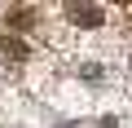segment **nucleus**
I'll return each mask as SVG.
<instances>
[{
    "mask_svg": "<svg viewBox=\"0 0 132 128\" xmlns=\"http://www.w3.org/2000/svg\"><path fill=\"white\" fill-rule=\"evenodd\" d=\"M71 18H75L79 27H97V22H101V9H71Z\"/></svg>",
    "mask_w": 132,
    "mask_h": 128,
    "instance_id": "f257e3e1",
    "label": "nucleus"
}]
</instances>
